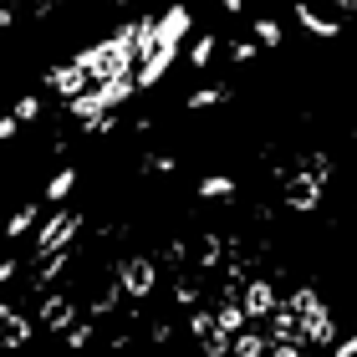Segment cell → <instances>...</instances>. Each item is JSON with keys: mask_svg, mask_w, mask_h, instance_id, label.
Wrapping results in <instances>:
<instances>
[{"mask_svg": "<svg viewBox=\"0 0 357 357\" xmlns=\"http://www.w3.org/2000/svg\"><path fill=\"white\" fill-rule=\"evenodd\" d=\"M77 230H82V215H77V209H56V215L41 225V235H36V261H41V255L67 250L77 240Z\"/></svg>", "mask_w": 357, "mask_h": 357, "instance_id": "6da1fadb", "label": "cell"}, {"mask_svg": "<svg viewBox=\"0 0 357 357\" xmlns=\"http://www.w3.org/2000/svg\"><path fill=\"white\" fill-rule=\"evenodd\" d=\"M118 286H123V296H153L158 266L149 261V255H128V261L118 266Z\"/></svg>", "mask_w": 357, "mask_h": 357, "instance_id": "7a4b0ae2", "label": "cell"}, {"mask_svg": "<svg viewBox=\"0 0 357 357\" xmlns=\"http://www.w3.org/2000/svg\"><path fill=\"white\" fill-rule=\"evenodd\" d=\"M321 184H327V174H296V178H286V204L301 209V215H312V209L321 204Z\"/></svg>", "mask_w": 357, "mask_h": 357, "instance_id": "3957f363", "label": "cell"}, {"mask_svg": "<svg viewBox=\"0 0 357 357\" xmlns=\"http://www.w3.org/2000/svg\"><path fill=\"white\" fill-rule=\"evenodd\" d=\"M296 342H301V347H332V342H337V321H332L327 306H321V312H312V317H301Z\"/></svg>", "mask_w": 357, "mask_h": 357, "instance_id": "277c9868", "label": "cell"}, {"mask_svg": "<svg viewBox=\"0 0 357 357\" xmlns=\"http://www.w3.org/2000/svg\"><path fill=\"white\" fill-rule=\"evenodd\" d=\"M31 332H36V321H31L26 312H15V306H0V347H26Z\"/></svg>", "mask_w": 357, "mask_h": 357, "instance_id": "5b68a950", "label": "cell"}, {"mask_svg": "<svg viewBox=\"0 0 357 357\" xmlns=\"http://www.w3.org/2000/svg\"><path fill=\"white\" fill-rule=\"evenodd\" d=\"M77 321V301L61 296V291H52V296H41V327L46 332H67Z\"/></svg>", "mask_w": 357, "mask_h": 357, "instance_id": "8992f818", "label": "cell"}, {"mask_svg": "<svg viewBox=\"0 0 357 357\" xmlns=\"http://www.w3.org/2000/svg\"><path fill=\"white\" fill-rule=\"evenodd\" d=\"M235 301L245 306V321H250V317H271V306L281 301V296H275V286H271V281H250V286H245V296H235Z\"/></svg>", "mask_w": 357, "mask_h": 357, "instance_id": "52a82bcc", "label": "cell"}, {"mask_svg": "<svg viewBox=\"0 0 357 357\" xmlns=\"http://www.w3.org/2000/svg\"><path fill=\"white\" fill-rule=\"evenodd\" d=\"M82 82H87V72L77 67V61H72V67H56V72H46V87H52V92H61L67 102H72L77 92H87Z\"/></svg>", "mask_w": 357, "mask_h": 357, "instance_id": "ba28073f", "label": "cell"}, {"mask_svg": "<svg viewBox=\"0 0 357 357\" xmlns=\"http://www.w3.org/2000/svg\"><path fill=\"white\" fill-rule=\"evenodd\" d=\"M296 332H301V317L296 312H291V306H281V301H275L271 306V342H296Z\"/></svg>", "mask_w": 357, "mask_h": 357, "instance_id": "9c48e42d", "label": "cell"}, {"mask_svg": "<svg viewBox=\"0 0 357 357\" xmlns=\"http://www.w3.org/2000/svg\"><path fill=\"white\" fill-rule=\"evenodd\" d=\"M189 6H169L164 15H158V41H184L189 36Z\"/></svg>", "mask_w": 357, "mask_h": 357, "instance_id": "30bf717a", "label": "cell"}, {"mask_svg": "<svg viewBox=\"0 0 357 357\" xmlns=\"http://www.w3.org/2000/svg\"><path fill=\"white\" fill-rule=\"evenodd\" d=\"M266 352H271V337H266V332H250V327H240V332H235L230 357H266Z\"/></svg>", "mask_w": 357, "mask_h": 357, "instance_id": "8fae6325", "label": "cell"}, {"mask_svg": "<svg viewBox=\"0 0 357 357\" xmlns=\"http://www.w3.org/2000/svg\"><path fill=\"white\" fill-rule=\"evenodd\" d=\"M291 10H296V21H301L306 31H317V36H327V41H337V36H342V26H337V21H321V15H317L312 6H306V0H296Z\"/></svg>", "mask_w": 357, "mask_h": 357, "instance_id": "7c38bea8", "label": "cell"}, {"mask_svg": "<svg viewBox=\"0 0 357 357\" xmlns=\"http://www.w3.org/2000/svg\"><path fill=\"white\" fill-rule=\"evenodd\" d=\"M215 327H220V332H230V337H235L240 327H245V306H240L235 296H225V306H220V312H215Z\"/></svg>", "mask_w": 357, "mask_h": 357, "instance_id": "4fadbf2b", "label": "cell"}, {"mask_svg": "<svg viewBox=\"0 0 357 357\" xmlns=\"http://www.w3.org/2000/svg\"><path fill=\"white\" fill-rule=\"evenodd\" d=\"M286 306H291V312H296V317H312V312H321V306H327V301H321V296H317L312 286H301V291H291V296H286Z\"/></svg>", "mask_w": 357, "mask_h": 357, "instance_id": "5bb4252c", "label": "cell"}, {"mask_svg": "<svg viewBox=\"0 0 357 357\" xmlns=\"http://www.w3.org/2000/svg\"><path fill=\"white\" fill-rule=\"evenodd\" d=\"M199 194H204V199H230V194H235V178H230V174H209V178H199Z\"/></svg>", "mask_w": 357, "mask_h": 357, "instance_id": "9a60e30c", "label": "cell"}, {"mask_svg": "<svg viewBox=\"0 0 357 357\" xmlns=\"http://www.w3.org/2000/svg\"><path fill=\"white\" fill-rule=\"evenodd\" d=\"M215 36H209V31H199V36H194L189 41V61H194V67H209V61H215Z\"/></svg>", "mask_w": 357, "mask_h": 357, "instance_id": "2e32d148", "label": "cell"}, {"mask_svg": "<svg viewBox=\"0 0 357 357\" xmlns=\"http://www.w3.org/2000/svg\"><path fill=\"white\" fill-rule=\"evenodd\" d=\"M31 225H36V204H21V209H15V215L6 220V240H21Z\"/></svg>", "mask_w": 357, "mask_h": 357, "instance_id": "e0dca14e", "label": "cell"}, {"mask_svg": "<svg viewBox=\"0 0 357 357\" xmlns=\"http://www.w3.org/2000/svg\"><path fill=\"white\" fill-rule=\"evenodd\" d=\"M199 347H204V357H230V347H235V337L215 327V332H204V337H199Z\"/></svg>", "mask_w": 357, "mask_h": 357, "instance_id": "ac0fdd59", "label": "cell"}, {"mask_svg": "<svg viewBox=\"0 0 357 357\" xmlns=\"http://www.w3.org/2000/svg\"><path fill=\"white\" fill-rule=\"evenodd\" d=\"M72 189H77V169H61V174H52V184H46V199H67Z\"/></svg>", "mask_w": 357, "mask_h": 357, "instance_id": "d6986e66", "label": "cell"}, {"mask_svg": "<svg viewBox=\"0 0 357 357\" xmlns=\"http://www.w3.org/2000/svg\"><path fill=\"white\" fill-rule=\"evenodd\" d=\"M61 342H67L72 352H82V347L92 342V321H72V327H67V332H61Z\"/></svg>", "mask_w": 357, "mask_h": 357, "instance_id": "ffe728a7", "label": "cell"}, {"mask_svg": "<svg viewBox=\"0 0 357 357\" xmlns=\"http://www.w3.org/2000/svg\"><path fill=\"white\" fill-rule=\"evenodd\" d=\"M230 97V87H209V92H189L184 97V107H209V102H225Z\"/></svg>", "mask_w": 357, "mask_h": 357, "instance_id": "44dd1931", "label": "cell"}, {"mask_svg": "<svg viewBox=\"0 0 357 357\" xmlns=\"http://www.w3.org/2000/svg\"><path fill=\"white\" fill-rule=\"evenodd\" d=\"M255 41L261 46H281V26H275L271 15H261V21H255Z\"/></svg>", "mask_w": 357, "mask_h": 357, "instance_id": "7402d4cb", "label": "cell"}, {"mask_svg": "<svg viewBox=\"0 0 357 357\" xmlns=\"http://www.w3.org/2000/svg\"><path fill=\"white\" fill-rule=\"evenodd\" d=\"M220 250H225V240H220V235H204V240H199V266H215Z\"/></svg>", "mask_w": 357, "mask_h": 357, "instance_id": "603a6c76", "label": "cell"}, {"mask_svg": "<svg viewBox=\"0 0 357 357\" xmlns=\"http://www.w3.org/2000/svg\"><path fill=\"white\" fill-rule=\"evenodd\" d=\"M118 296H123V286H112V291H102V296H92V317H107L112 306H118Z\"/></svg>", "mask_w": 357, "mask_h": 357, "instance_id": "cb8c5ba5", "label": "cell"}, {"mask_svg": "<svg viewBox=\"0 0 357 357\" xmlns=\"http://www.w3.org/2000/svg\"><path fill=\"white\" fill-rule=\"evenodd\" d=\"M15 118H21V123H31V118H41V97H21V102H15Z\"/></svg>", "mask_w": 357, "mask_h": 357, "instance_id": "d4e9b609", "label": "cell"}, {"mask_svg": "<svg viewBox=\"0 0 357 357\" xmlns=\"http://www.w3.org/2000/svg\"><path fill=\"white\" fill-rule=\"evenodd\" d=\"M189 332H194V337L215 332V312H194V317H189Z\"/></svg>", "mask_w": 357, "mask_h": 357, "instance_id": "484cf974", "label": "cell"}, {"mask_svg": "<svg viewBox=\"0 0 357 357\" xmlns=\"http://www.w3.org/2000/svg\"><path fill=\"white\" fill-rule=\"evenodd\" d=\"M266 357H306V347H301V342H271Z\"/></svg>", "mask_w": 357, "mask_h": 357, "instance_id": "4316f807", "label": "cell"}, {"mask_svg": "<svg viewBox=\"0 0 357 357\" xmlns=\"http://www.w3.org/2000/svg\"><path fill=\"white\" fill-rule=\"evenodd\" d=\"M15 133H21V118H15V112H6V118H0V143H10Z\"/></svg>", "mask_w": 357, "mask_h": 357, "instance_id": "83f0119b", "label": "cell"}, {"mask_svg": "<svg viewBox=\"0 0 357 357\" xmlns=\"http://www.w3.org/2000/svg\"><path fill=\"white\" fill-rule=\"evenodd\" d=\"M255 52H261V46H255V41H230V56H235V61H250Z\"/></svg>", "mask_w": 357, "mask_h": 357, "instance_id": "f1b7e54d", "label": "cell"}, {"mask_svg": "<svg viewBox=\"0 0 357 357\" xmlns=\"http://www.w3.org/2000/svg\"><path fill=\"white\" fill-rule=\"evenodd\" d=\"M174 301H178V306H199V291H194V286L184 281V286H178V291H174Z\"/></svg>", "mask_w": 357, "mask_h": 357, "instance_id": "f546056e", "label": "cell"}, {"mask_svg": "<svg viewBox=\"0 0 357 357\" xmlns=\"http://www.w3.org/2000/svg\"><path fill=\"white\" fill-rule=\"evenodd\" d=\"M332 357H357V337H342V342H332Z\"/></svg>", "mask_w": 357, "mask_h": 357, "instance_id": "4dcf8cb0", "label": "cell"}, {"mask_svg": "<svg viewBox=\"0 0 357 357\" xmlns=\"http://www.w3.org/2000/svg\"><path fill=\"white\" fill-rule=\"evenodd\" d=\"M220 10H230V15H240V10H245V0H220Z\"/></svg>", "mask_w": 357, "mask_h": 357, "instance_id": "1f68e13d", "label": "cell"}, {"mask_svg": "<svg viewBox=\"0 0 357 357\" xmlns=\"http://www.w3.org/2000/svg\"><path fill=\"white\" fill-rule=\"evenodd\" d=\"M10 275H15V261H0V286H6Z\"/></svg>", "mask_w": 357, "mask_h": 357, "instance_id": "d6a6232c", "label": "cell"}, {"mask_svg": "<svg viewBox=\"0 0 357 357\" xmlns=\"http://www.w3.org/2000/svg\"><path fill=\"white\" fill-rule=\"evenodd\" d=\"M10 21H15V15H10V10H6V6H0V31H6V26H10Z\"/></svg>", "mask_w": 357, "mask_h": 357, "instance_id": "836d02e7", "label": "cell"}, {"mask_svg": "<svg viewBox=\"0 0 357 357\" xmlns=\"http://www.w3.org/2000/svg\"><path fill=\"white\" fill-rule=\"evenodd\" d=\"M342 10H352V15H357V0H342Z\"/></svg>", "mask_w": 357, "mask_h": 357, "instance_id": "e575fe53", "label": "cell"}]
</instances>
